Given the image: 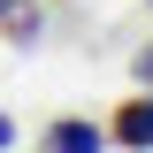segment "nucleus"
<instances>
[{
  "instance_id": "2",
  "label": "nucleus",
  "mask_w": 153,
  "mask_h": 153,
  "mask_svg": "<svg viewBox=\"0 0 153 153\" xmlns=\"http://www.w3.org/2000/svg\"><path fill=\"white\" fill-rule=\"evenodd\" d=\"M107 146V130H92V123H54L46 130V153H100Z\"/></svg>"
},
{
  "instance_id": "1",
  "label": "nucleus",
  "mask_w": 153,
  "mask_h": 153,
  "mask_svg": "<svg viewBox=\"0 0 153 153\" xmlns=\"http://www.w3.org/2000/svg\"><path fill=\"white\" fill-rule=\"evenodd\" d=\"M115 138H123L130 153H153V92H146V100H130V107L115 115Z\"/></svg>"
},
{
  "instance_id": "5",
  "label": "nucleus",
  "mask_w": 153,
  "mask_h": 153,
  "mask_svg": "<svg viewBox=\"0 0 153 153\" xmlns=\"http://www.w3.org/2000/svg\"><path fill=\"white\" fill-rule=\"evenodd\" d=\"M8 8H16V0H0V16H8Z\"/></svg>"
},
{
  "instance_id": "3",
  "label": "nucleus",
  "mask_w": 153,
  "mask_h": 153,
  "mask_svg": "<svg viewBox=\"0 0 153 153\" xmlns=\"http://www.w3.org/2000/svg\"><path fill=\"white\" fill-rule=\"evenodd\" d=\"M138 84H146V92H153V46H146V54H138Z\"/></svg>"
},
{
  "instance_id": "4",
  "label": "nucleus",
  "mask_w": 153,
  "mask_h": 153,
  "mask_svg": "<svg viewBox=\"0 0 153 153\" xmlns=\"http://www.w3.org/2000/svg\"><path fill=\"white\" fill-rule=\"evenodd\" d=\"M8 146H16V123H8V115H0V153H8Z\"/></svg>"
}]
</instances>
